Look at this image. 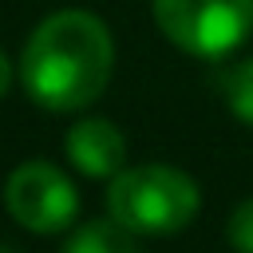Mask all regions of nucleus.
I'll list each match as a JSON object with an SVG mask.
<instances>
[{"label": "nucleus", "instance_id": "nucleus-1", "mask_svg": "<svg viewBox=\"0 0 253 253\" xmlns=\"http://www.w3.org/2000/svg\"><path fill=\"white\" fill-rule=\"evenodd\" d=\"M115 71V40L91 12L67 8L47 16L24 47L20 79L32 103L47 111H79L103 95Z\"/></svg>", "mask_w": 253, "mask_h": 253}, {"label": "nucleus", "instance_id": "nucleus-2", "mask_svg": "<svg viewBox=\"0 0 253 253\" xmlns=\"http://www.w3.org/2000/svg\"><path fill=\"white\" fill-rule=\"evenodd\" d=\"M198 186L190 174L146 162L119 170L107 190V210L130 233H178L198 213Z\"/></svg>", "mask_w": 253, "mask_h": 253}, {"label": "nucleus", "instance_id": "nucleus-3", "mask_svg": "<svg viewBox=\"0 0 253 253\" xmlns=\"http://www.w3.org/2000/svg\"><path fill=\"white\" fill-rule=\"evenodd\" d=\"M154 20L190 55L221 59L253 28V0H154Z\"/></svg>", "mask_w": 253, "mask_h": 253}, {"label": "nucleus", "instance_id": "nucleus-4", "mask_svg": "<svg viewBox=\"0 0 253 253\" xmlns=\"http://www.w3.org/2000/svg\"><path fill=\"white\" fill-rule=\"evenodd\" d=\"M4 206L32 233H59L75 221L79 194L71 178L51 162H24L4 182Z\"/></svg>", "mask_w": 253, "mask_h": 253}, {"label": "nucleus", "instance_id": "nucleus-5", "mask_svg": "<svg viewBox=\"0 0 253 253\" xmlns=\"http://www.w3.org/2000/svg\"><path fill=\"white\" fill-rule=\"evenodd\" d=\"M67 158L87 178H115L126 162V138L107 119H83L67 130Z\"/></svg>", "mask_w": 253, "mask_h": 253}, {"label": "nucleus", "instance_id": "nucleus-6", "mask_svg": "<svg viewBox=\"0 0 253 253\" xmlns=\"http://www.w3.org/2000/svg\"><path fill=\"white\" fill-rule=\"evenodd\" d=\"M63 253H138V245H134V233L126 225H119L115 217H103V221L79 225L67 237Z\"/></svg>", "mask_w": 253, "mask_h": 253}, {"label": "nucleus", "instance_id": "nucleus-7", "mask_svg": "<svg viewBox=\"0 0 253 253\" xmlns=\"http://www.w3.org/2000/svg\"><path fill=\"white\" fill-rule=\"evenodd\" d=\"M221 95H225L229 111L253 126V59H241V63H233V67L225 71Z\"/></svg>", "mask_w": 253, "mask_h": 253}, {"label": "nucleus", "instance_id": "nucleus-8", "mask_svg": "<svg viewBox=\"0 0 253 253\" xmlns=\"http://www.w3.org/2000/svg\"><path fill=\"white\" fill-rule=\"evenodd\" d=\"M225 237L237 253H253V198L241 202L233 213H229V225H225Z\"/></svg>", "mask_w": 253, "mask_h": 253}, {"label": "nucleus", "instance_id": "nucleus-9", "mask_svg": "<svg viewBox=\"0 0 253 253\" xmlns=\"http://www.w3.org/2000/svg\"><path fill=\"white\" fill-rule=\"evenodd\" d=\"M12 87V59L4 55V47H0V95Z\"/></svg>", "mask_w": 253, "mask_h": 253}]
</instances>
